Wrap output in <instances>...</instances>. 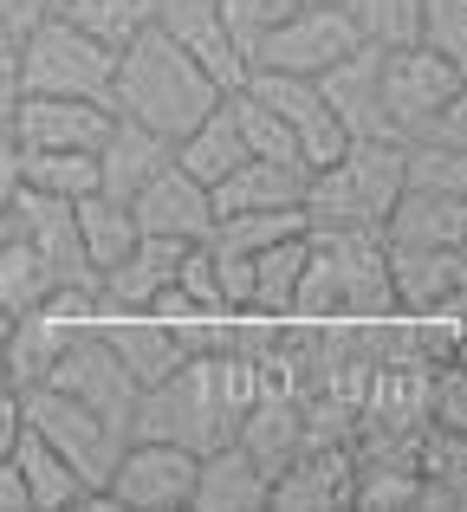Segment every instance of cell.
<instances>
[{
  "label": "cell",
  "mask_w": 467,
  "mask_h": 512,
  "mask_svg": "<svg viewBox=\"0 0 467 512\" xmlns=\"http://www.w3.org/2000/svg\"><path fill=\"white\" fill-rule=\"evenodd\" d=\"M260 357H247V344H221V350H189L163 383L137 389L124 435H156V441H182V448L208 454L221 441H234L240 415L260 396Z\"/></svg>",
  "instance_id": "obj_1"
},
{
  "label": "cell",
  "mask_w": 467,
  "mask_h": 512,
  "mask_svg": "<svg viewBox=\"0 0 467 512\" xmlns=\"http://www.w3.org/2000/svg\"><path fill=\"white\" fill-rule=\"evenodd\" d=\"M215 98H221V85L156 26H143L137 39H124L111 52V111L156 130L163 143H176L182 130L202 124L215 111Z\"/></svg>",
  "instance_id": "obj_2"
},
{
  "label": "cell",
  "mask_w": 467,
  "mask_h": 512,
  "mask_svg": "<svg viewBox=\"0 0 467 512\" xmlns=\"http://www.w3.org/2000/svg\"><path fill=\"white\" fill-rule=\"evenodd\" d=\"M403 195V143L357 137L325 169H305V227L312 234H383V214Z\"/></svg>",
  "instance_id": "obj_3"
},
{
  "label": "cell",
  "mask_w": 467,
  "mask_h": 512,
  "mask_svg": "<svg viewBox=\"0 0 467 512\" xmlns=\"http://www.w3.org/2000/svg\"><path fill=\"white\" fill-rule=\"evenodd\" d=\"M383 117L396 143H467V65L429 46H377Z\"/></svg>",
  "instance_id": "obj_4"
},
{
  "label": "cell",
  "mask_w": 467,
  "mask_h": 512,
  "mask_svg": "<svg viewBox=\"0 0 467 512\" xmlns=\"http://www.w3.org/2000/svg\"><path fill=\"white\" fill-rule=\"evenodd\" d=\"M390 260L383 234H312L305 227V266L292 292V318H390Z\"/></svg>",
  "instance_id": "obj_5"
},
{
  "label": "cell",
  "mask_w": 467,
  "mask_h": 512,
  "mask_svg": "<svg viewBox=\"0 0 467 512\" xmlns=\"http://www.w3.org/2000/svg\"><path fill=\"white\" fill-rule=\"evenodd\" d=\"M13 65H20V91H33V98H98V104H111V46L91 39L85 26H72L65 13L13 39Z\"/></svg>",
  "instance_id": "obj_6"
},
{
  "label": "cell",
  "mask_w": 467,
  "mask_h": 512,
  "mask_svg": "<svg viewBox=\"0 0 467 512\" xmlns=\"http://www.w3.org/2000/svg\"><path fill=\"white\" fill-rule=\"evenodd\" d=\"M364 46L351 7L344 0H299L260 46L247 52V72H299V78H318L325 65H338L344 52Z\"/></svg>",
  "instance_id": "obj_7"
},
{
  "label": "cell",
  "mask_w": 467,
  "mask_h": 512,
  "mask_svg": "<svg viewBox=\"0 0 467 512\" xmlns=\"http://www.w3.org/2000/svg\"><path fill=\"white\" fill-rule=\"evenodd\" d=\"M20 415H26L33 435H46L52 448L78 467L85 487H104L117 448H124V428H117L111 415L85 409L78 396H65V389H52V383H20Z\"/></svg>",
  "instance_id": "obj_8"
},
{
  "label": "cell",
  "mask_w": 467,
  "mask_h": 512,
  "mask_svg": "<svg viewBox=\"0 0 467 512\" xmlns=\"http://www.w3.org/2000/svg\"><path fill=\"white\" fill-rule=\"evenodd\" d=\"M117 512H189L195 500V448L156 435H124L111 474H104Z\"/></svg>",
  "instance_id": "obj_9"
},
{
  "label": "cell",
  "mask_w": 467,
  "mask_h": 512,
  "mask_svg": "<svg viewBox=\"0 0 467 512\" xmlns=\"http://www.w3.org/2000/svg\"><path fill=\"white\" fill-rule=\"evenodd\" d=\"M240 91H253V98H260L266 111L292 130V150H299L305 169H325L331 156L351 143L338 130V117H331L318 78H299V72H247V78H240Z\"/></svg>",
  "instance_id": "obj_10"
},
{
  "label": "cell",
  "mask_w": 467,
  "mask_h": 512,
  "mask_svg": "<svg viewBox=\"0 0 467 512\" xmlns=\"http://www.w3.org/2000/svg\"><path fill=\"white\" fill-rule=\"evenodd\" d=\"M33 383H52V389H65V396H78L85 409H98V415H111L117 428H130V409H137V376L117 363V350L98 338V325L85 331V338H72L59 350V357L46 363V370L33 376Z\"/></svg>",
  "instance_id": "obj_11"
},
{
  "label": "cell",
  "mask_w": 467,
  "mask_h": 512,
  "mask_svg": "<svg viewBox=\"0 0 467 512\" xmlns=\"http://www.w3.org/2000/svg\"><path fill=\"white\" fill-rule=\"evenodd\" d=\"M130 214H137V234L182 240V247H195V240L215 227V201H208V188L195 182L176 156H169V163L156 169L137 195H130Z\"/></svg>",
  "instance_id": "obj_12"
},
{
  "label": "cell",
  "mask_w": 467,
  "mask_h": 512,
  "mask_svg": "<svg viewBox=\"0 0 467 512\" xmlns=\"http://www.w3.org/2000/svg\"><path fill=\"white\" fill-rule=\"evenodd\" d=\"M182 253H189L182 240L137 234V247H130L124 260H111L98 279H91V292H98V312H150V305L163 299L169 286H176Z\"/></svg>",
  "instance_id": "obj_13"
},
{
  "label": "cell",
  "mask_w": 467,
  "mask_h": 512,
  "mask_svg": "<svg viewBox=\"0 0 467 512\" xmlns=\"http://www.w3.org/2000/svg\"><path fill=\"white\" fill-rule=\"evenodd\" d=\"M156 33H169L221 91H234L247 78V52L234 46L228 20H221L215 0H156Z\"/></svg>",
  "instance_id": "obj_14"
},
{
  "label": "cell",
  "mask_w": 467,
  "mask_h": 512,
  "mask_svg": "<svg viewBox=\"0 0 467 512\" xmlns=\"http://www.w3.org/2000/svg\"><path fill=\"white\" fill-rule=\"evenodd\" d=\"M351 480H357L351 448L305 435L299 448H292V461L273 474V493H266V506H286V512H305V506H344V500H351Z\"/></svg>",
  "instance_id": "obj_15"
},
{
  "label": "cell",
  "mask_w": 467,
  "mask_h": 512,
  "mask_svg": "<svg viewBox=\"0 0 467 512\" xmlns=\"http://www.w3.org/2000/svg\"><path fill=\"white\" fill-rule=\"evenodd\" d=\"M318 91H325L331 117H338L344 137H377V143H396L390 117H383V85H377V46H357L344 52L338 65H325L318 72Z\"/></svg>",
  "instance_id": "obj_16"
},
{
  "label": "cell",
  "mask_w": 467,
  "mask_h": 512,
  "mask_svg": "<svg viewBox=\"0 0 467 512\" xmlns=\"http://www.w3.org/2000/svg\"><path fill=\"white\" fill-rule=\"evenodd\" d=\"M104 124H111V104L98 98H33L26 91L7 130L20 150H98Z\"/></svg>",
  "instance_id": "obj_17"
},
{
  "label": "cell",
  "mask_w": 467,
  "mask_h": 512,
  "mask_svg": "<svg viewBox=\"0 0 467 512\" xmlns=\"http://www.w3.org/2000/svg\"><path fill=\"white\" fill-rule=\"evenodd\" d=\"M390 260V292H396V312H435V305H461V279L467 260L461 247H383Z\"/></svg>",
  "instance_id": "obj_18"
},
{
  "label": "cell",
  "mask_w": 467,
  "mask_h": 512,
  "mask_svg": "<svg viewBox=\"0 0 467 512\" xmlns=\"http://www.w3.org/2000/svg\"><path fill=\"white\" fill-rule=\"evenodd\" d=\"M98 338L117 350V363H124L130 376H137V389L163 383V376L176 370L182 357H189L182 331L163 325L156 312H98Z\"/></svg>",
  "instance_id": "obj_19"
},
{
  "label": "cell",
  "mask_w": 467,
  "mask_h": 512,
  "mask_svg": "<svg viewBox=\"0 0 467 512\" xmlns=\"http://www.w3.org/2000/svg\"><path fill=\"white\" fill-rule=\"evenodd\" d=\"M266 493H273V474L240 441L195 454V500H189L195 512H260Z\"/></svg>",
  "instance_id": "obj_20"
},
{
  "label": "cell",
  "mask_w": 467,
  "mask_h": 512,
  "mask_svg": "<svg viewBox=\"0 0 467 512\" xmlns=\"http://www.w3.org/2000/svg\"><path fill=\"white\" fill-rule=\"evenodd\" d=\"M208 201H215V221H234V214H292L305 201V169L247 156L240 169H228L208 188Z\"/></svg>",
  "instance_id": "obj_21"
},
{
  "label": "cell",
  "mask_w": 467,
  "mask_h": 512,
  "mask_svg": "<svg viewBox=\"0 0 467 512\" xmlns=\"http://www.w3.org/2000/svg\"><path fill=\"white\" fill-rule=\"evenodd\" d=\"M467 234V195H435V188H403L383 214V247H461Z\"/></svg>",
  "instance_id": "obj_22"
},
{
  "label": "cell",
  "mask_w": 467,
  "mask_h": 512,
  "mask_svg": "<svg viewBox=\"0 0 467 512\" xmlns=\"http://www.w3.org/2000/svg\"><path fill=\"white\" fill-rule=\"evenodd\" d=\"M98 188L104 195H137L143 182H150L156 169L169 163V143L156 137V130H143V124H130V117H117L111 111V124H104V137H98Z\"/></svg>",
  "instance_id": "obj_23"
},
{
  "label": "cell",
  "mask_w": 467,
  "mask_h": 512,
  "mask_svg": "<svg viewBox=\"0 0 467 512\" xmlns=\"http://www.w3.org/2000/svg\"><path fill=\"white\" fill-rule=\"evenodd\" d=\"M72 234H78V260H85V273L98 279L111 260H124V253L137 247V214H130L124 195L91 188V195L72 201Z\"/></svg>",
  "instance_id": "obj_24"
},
{
  "label": "cell",
  "mask_w": 467,
  "mask_h": 512,
  "mask_svg": "<svg viewBox=\"0 0 467 512\" xmlns=\"http://www.w3.org/2000/svg\"><path fill=\"white\" fill-rule=\"evenodd\" d=\"M13 467H20V480H26L33 512H78V500L91 493L85 480H78V467L65 461L46 435H33V428H20V441H13Z\"/></svg>",
  "instance_id": "obj_25"
},
{
  "label": "cell",
  "mask_w": 467,
  "mask_h": 512,
  "mask_svg": "<svg viewBox=\"0 0 467 512\" xmlns=\"http://www.w3.org/2000/svg\"><path fill=\"white\" fill-rule=\"evenodd\" d=\"M169 156H176V163L189 169L202 188H215L228 169L247 163V143H240V124H234V111H228V91L215 98V111H208L202 124H195V130H182V137L169 143Z\"/></svg>",
  "instance_id": "obj_26"
},
{
  "label": "cell",
  "mask_w": 467,
  "mask_h": 512,
  "mask_svg": "<svg viewBox=\"0 0 467 512\" xmlns=\"http://www.w3.org/2000/svg\"><path fill=\"white\" fill-rule=\"evenodd\" d=\"M20 188L46 201H78L98 188V156L91 150H20Z\"/></svg>",
  "instance_id": "obj_27"
},
{
  "label": "cell",
  "mask_w": 467,
  "mask_h": 512,
  "mask_svg": "<svg viewBox=\"0 0 467 512\" xmlns=\"http://www.w3.org/2000/svg\"><path fill=\"white\" fill-rule=\"evenodd\" d=\"M65 20L85 26L91 39H104V46H124V39H137L143 26H156V0H65Z\"/></svg>",
  "instance_id": "obj_28"
},
{
  "label": "cell",
  "mask_w": 467,
  "mask_h": 512,
  "mask_svg": "<svg viewBox=\"0 0 467 512\" xmlns=\"http://www.w3.org/2000/svg\"><path fill=\"white\" fill-rule=\"evenodd\" d=\"M403 188L467 195V143H403Z\"/></svg>",
  "instance_id": "obj_29"
},
{
  "label": "cell",
  "mask_w": 467,
  "mask_h": 512,
  "mask_svg": "<svg viewBox=\"0 0 467 512\" xmlns=\"http://www.w3.org/2000/svg\"><path fill=\"white\" fill-rule=\"evenodd\" d=\"M364 33V46H416V20L422 0H344Z\"/></svg>",
  "instance_id": "obj_30"
},
{
  "label": "cell",
  "mask_w": 467,
  "mask_h": 512,
  "mask_svg": "<svg viewBox=\"0 0 467 512\" xmlns=\"http://www.w3.org/2000/svg\"><path fill=\"white\" fill-rule=\"evenodd\" d=\"M416 46H429V52H442V59L467 65V0H422Z\"/></svg>",
  "instance_id": "obj_31"
},
{
  "label": "cell",
  "mask_w": 467,
  "mask_h": 512,
  "mask_svg": "<svg viewBox=\"0 0 467 512\" xmlns=\"http://www.w3.org/2000/svg\"><path fill=\"white\" fill-rule=\"evenodd\" d=\"M215 7H221V20H228L234 46H240V52H253L279 20H286L292 7H299V0H215Z\"/></svg>",
  "instance_id": "obj_32"
},
{
  "label": "cell",
  "mask_w": 467,
  "mask_h": 512,
  "mask_svg": "<svg viewBox=\"0 0 467 512\" xmlns=\"http://www.w3.org/2000/svg\"><path fill=\"white\" fill-rule=\"evenodd\" d=\"M59 13H65V0H0V26H7V39L33 33V26L59 20Z\"/></svg>",
  "instance_id": "obj_33"
},
{
  "label": "cell",
  "mask_w": 467,
  "mask_h": 512,
  "mask_svg": "<svg viewBox=\"0 0 467 512\" xmlns=\"http://www.w3.org/2000/svg\"><path fill=\"white\" fill-rule=\"evenodd\" d=\"M20 98H26V91H20V65H13V39H7V46H0V130L13 124Z\"/></svg>",
  "instance_id": "obj_34"
},
{
  "label": "cell",
  "mask_w": 467,
  "mask_h": 512,
  "mask_svg": "<svg viewBox=\"0 0 467 512\" xmlns=\"http://www.w3.org/2000/svg\"><path fill=\"white\" fill-rule=\"evenodd\" d=\"M20 201V143H13V130H0V214Z\"/></svg>",
  "instance_id": "obj_35"
},
{
  "label": "cell",
  "mask_w": 467,
  "mask_h": 512,
  "mask_svg": "<svg viewBox=\"0 0 467 512\" xmlns=\"http://www.w3.org/2000/svg\"><path fill=\"white\" fill-rule=\"evenodd\" d=\"M20 428H26V415H20V389H0V461L13 454Z\"/></svg>",
  "instance_id": "obj_36"
},
{
  "label": "cell",
  "mask_w": 467,
  "mask_h": 512,
  "mask_svg": "<svg viewBox=\"0 0 467 512\" xmlns=\"http://www.w3.org/2000/svg\"><path fill=\"white\" fill-rule=\"evenodd\" d=\"M0 512H33V500H26V480H20V467H13V454L0 461Z\"/></svg>",
  "instance_id": "obj_37"
},
{
  "label": "cell",
  "mask_w": 467,
  "mask_h": 512,
  "mask_svg": "<svg viewBox=\"0 0 467 512\" xmlns=\"http://www.w3.org/2000/svg\"><path fill=\"white\" fill-rule=\"evenodd\" d=\"M0 389H20V383H13V370H7V344H0Z\"/></svg>",
  "instance_id": "obj_38"
},
{
  "label": "cell",
  "mask_w": 467,
  "mask_h": 512,
  "mask_svg": "<svg viewBox=\"0 0 467 512\" xmlns=\"http://www.w3.org/2000/svg\"><path fill=\"white\" fill-rule=\"evenodd\" d=\"M0 46H7V26H0Z\"/></svg>",
  "instance_id": "obj_39"
}]
</instances>
